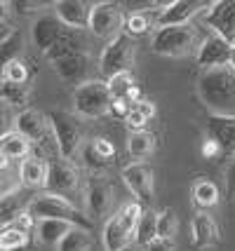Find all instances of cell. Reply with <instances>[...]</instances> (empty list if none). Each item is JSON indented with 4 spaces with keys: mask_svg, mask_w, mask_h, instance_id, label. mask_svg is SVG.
Here are the masks:
<instances>
[{
    "mask_svg": "<svg viewBox=\"0 0 235 251\" xmlns=\"http://www.w3.org/2000/svg\"><path fill=\"white\" fill-rule=\"evenodd\" d=\"M198 94L209 115H235V68L221 66L202 71L198 77Z\"/></svg>",
    "mask_w": 235,
    "mask_h": 251,
    "instance_id": "1",
    "label": "cell"
},
{
    "mask_svg": "<svg viewBox=\"0 0 235 251\" xmlns=\"http://www.w3.org/2000/svg\"><path fill=\"white\" fill-rule=\"evenodd\" d=\"M28 214L35 221H45V219H56V221H68L76 228L92 230V221L80 211L68 197L54 195V193H38L28 200Z\"/></svg>",
    "mask_w": 235,
    "mask_h": 251,
    "instance_id": "2",
    "label": "cell"
},
{
    "mask_svg": "<svg viewBox=\"0 0 235 251\" xmlns=\"http://www.w3.org/2000/svg\"><path fill=\"white\" fill-rule=\"evenodd\" d=\"M205 38H200V33L195 31L193 26H165V28H156L151 47L153 52L160 56H172L179 59L186 54H198L200 45Z\"/></svg>",
    "mask_w": 235,
    "mask_h": 251,
    "instance_id": "3",
    "label": "cell"
},
{
    "mask_svg": "<svg viewBox=\"0 0 235 251\" xmlns=\"http://www.w3.org/2000/svg\"><path fill=\"white\" fill-rule=\"evenodd\" d=\"M47 122L54 136V146L59 151L61 160H73L82 148V125H80L78 115L68 113V110H50L47 113Z\"/></svg>",
    "mask_w": 235,
    "mask_h": 251,
    "instance_id": "4",
    "label": "cell"
},
{
    "mask_svg": "<svg viewBox=\"0 0 235 251\" xmlns=\"http://www.w3.org/2000/svg\"><path fill=\"white\" fill-rule=\"evenodd\" d=\"M73 106H76V113L85 120H97V118H104L106 113H111L113 97L108 92L106 80H87L85 85L76 87Z\"/></svg>",
    "mask_w": 235,
    "mask_h": 251,
    "instance_id": "5",
    "label": "cell"
},
{
    "mask_svg": "<svg viewBox=\"0 0 235 251\" xmlns=\"http://www.w3.org/2000/svg\"><path fill=\"white\" fill-rule=\"evenodd\" d=\"M136 61V45L134 38H130L127 33H120L115 40L104 47L99 59V71L106 80L118 73H132V66Z\"/></svg>",
    "mask_w": 235,
    "mask_h": 251,
    "instance_id": "6",
    "label": "cell"
},
{
    "mask_svg": "<svg viewBox=\"0 0 235 251\" xmlns=\"http://www.w3.org/2000/svg\"><path fill=\"white\" fill-rule=\"evenodd\" d=\"M125 10L118 2H97L92 5L90 12V28L92 35H97L101 40H115L125 28Z\"/></svg>",
    "mask_w": 235,
    "mask_h": 251,
    "instance_id": "7",
    "label": "cell"
},
{
    "mask_svg": "<svg viewBox=\"0 0 235 251\" xmlns=\"http://www.w3.org/2000/svg\"><path fill=\"white\" fill-rule=\"evenodd\" d=\"M123 181L130 188V193L136 197V202L151 204L156 197V172L148 162H130L123 167Z\"/></svg>",
    "mask_w": 235,
    "mask_h": 251,
    "instance_id": "8",
    "label": "cell"
},
{
    "mask_svg": "<svg viewBox=\"0 0 235 251\" xmlns=\"http://www.w3.org/2000/svg\"><path fill=\"white\" fill-rule=\"evenodd\" d=\"M47 193H54V195H73L80 188V172L76 169V164L71 160H50L47 167Z\"/></svg>",
    "mask_w": 235,
    "mask_h": 251,
    "instance_id": "9",
    "label": "cell"
},
{
    "mask_svg": "<svg viewBox=\"0 0 235 251\" xmlns=\"http://www.w3.org/2000/svg\"><path fill=\"white\" fill-rule=\"evenodd\" d=\"M14 131H19L24 139L33 143L35 148H45L50 141V122L43 113H38L33 108H26L17 113V120H14Z\"/></svg>",
    "mask_w": 235,
    "mask_h": 251,
    "instance_id": "10",
    "label": "cell"
},
{
    "mask_svg": "<svg viewBox=\"0 0 235 251\" xmlns=\"http://www.w3.org/2000/svg\"><path fill=\"white\" fill-rule=\"evenodd\" d=\"M198 66L202 71H212V68H221V66H231L233 59V45L226 43L224 38L209 33L205 40H202L200 50H198Z\"/></svg>",
    "mask_w": 235,
    "mask_h": 251,
    "instance_id": "11",
    "label": "cell"
},
{
    "mask_svg": "<svg viewBox=\"0 0 235 251\" xmlns=\"http://www.w3.org/2000/svg\"><path fill=\"white\" fill-rule=\"evenodd\" d=\"M207 26H212L214 35L224 38L235 47V0H219L212 2L205 14Z\"/></svg>",
    "mask_w": 235,
    "mask_h": 251,
    "instance_id": "12",
    "label": "cell"
},
{
    "mask_svg": "<svg viewBox=\"0 0 235 251\" xmlns=\"http://www.w3.org/2000/svg\"><path fill=\"white\" fill-rule=\"evenodd\" d=\"M85 202L90 216H106L113 207V186L106 176L92 174L85 186Z\"/></svg>",
    "mask_w": 235,
    "mask_h": 251,
    "instance_id": "13",
    "label": "cell"
},
{
    "mask_svg": "<svg viewBox=\"0 0 235 251\" xmlns=\"http://www.w3.org/2000/svg\"><path fill=\"white\" fill-rule=\"evenodd\" d=\"M209 7L207 2L200 0H174L162 7V12L157 14L156 26L157 28H165V26H188V22L198 14L200 10Z\"/></svg>",
    "mask_w": 235,
    "mask_h": 251,
    "instance_id": "14",
    "label": "cell"
},
{
    "mask_svg": "<svg viewBox=\"0 0 235 251\" xmlns=\"http://www.w3.org/2000/svg\"><path fill=\"white\" fill-rule=\"evenodd\" d=\"M64 31H66V26L59 22L56 14H40L31 26V40L43 54H47L56 45V40L61 38Z\"/></svg>",
    "mask_w": 235,
    "mask_h": 251,
    "instance_id": "15",
    "label": "cell"
},
{
    "mask_svg": "<svg viewBox=\"0 0 235 251\" xmlns=\"http://www.w3.org/2000/svg\"><path fill=\"white\" fill-rule=\"evenodd\" d=\"M90 68H92V59L87 52H76V54H68L64 59L54 61L56 75L61 77L64 82H68V85H76V87L87 82Z\"/></svg>",
    "mask_w": 235,
    "mask_h": 251,
    "instance_id": "16",
    "label": "cell"
},
{
    "mask_svg": "<svg viewBox=\"0 0 235 251\" xmlns=\"http://www.w3.org/2000/svg\"><path fill=\"white\" fill-rule=\"evenodd\" d=\"M134 242V228L127 221L115 214L104 226V249L106 251H125Z\"/></svg>",
    "mask_w": 235,
    "mask_h": 251,
    "instance_id": "17",
    "label": "cell"
},
{
    "mask_svg": "<svg viewBox=\"0 0 235 251\" xmlns=\"http://www.w3.org/2000/svg\"><path fill=\"white\" fill-rule=\"evenodd\" d=\"M54 7V14L59 17V22L64 24L66 28H87L90 26V12L92 5L82 2V0H59L52 5Z\"/></svg>",
    "mask_w": 235,
    "mask_h": 251,
    "instance_id": "18",
    "label": "cell"
},
{
    "mask_svg": "<svg viewBox=\"0 0 235 251\" xmlns=\"http://www.w3.org/2000/svg\"><path fill=\"white\" fill-rule=\"evenodd\" d=\"M207 139L219 143L221 153L235 155V115H209Z\"/></svg>",
    "mask_w": 235,
    "mask_h": 251,
    "instance_id": "19",
    "label": "cell"
},
{
    "mask_svg": "<svg viewBox=\"0 0 235 251\" xmlns=\"http://www.w3.org/2000/svg\"><path fill=\"white\" fill-rule=\"evenodd\" d=\"M190 240H193V247L195 249H207V247H214L219 242V226L214 221L212 214L207 211H200L193 216V223H190Z\"/></svg>",
    "mask_w": 235,
    "mask_h": 251,
    "instance_id": "20",
    "label": "cell"
},
{
    "mask_svg": "<svg viewBox=\"0 0 235 251\" xmlns=\"http://www.w3.org/2000/svg\"><path fill=\"white\" fill-rule=\"evenodd\" d=\"M87 47H90V40L85 38V33L78 31V28H66V31L61 33V38L56 40V45L47 52V59L54 64L59 59H64L68 54H76V52H87Z\"/></svg>",
    "mask_w": 235,
    "mask_h": 251,
    "instance_id": "21",
    "label": "cell"
},
{
    "mask_svg": "<svg viewBox=\"0 0 235 251\" xmlns=\"http://www.w3.org/2000/svg\"><path fill=\"white\" fill-rule=\"evenodd\" d=\"M47 167L50 162H45L43 157H26L19 162V181L24 188H45L47 183Z\"/></svg>",
    "mask_w": 235,
    "mask_h": 251,
    "instance_id": "22",
    "label": "cell"
},
{
    "mask_svg": "<svg viewBox=\"0 0 235 251\" xmlns=\"http://www.w3.org/2000/svg\"><path fill=\"white\" fill-rule=\"evenodd\" d=\"M73 228L76 226L68 223V221H56V219L38 221V226H35V240L40 242V244H45V247H56Z\"/></svg>",
    "mask_w": 235,
    "mask_h": 251,
    "instance_id": "23",
    "label": "cell"
},
{
    "mask_svg": "<svg viewBox=\"0 0 235 251\" xmlns=\"http://www.w3.org/2000/svg\"><path fill=\"white\" fill-rule=\"evenodd\" d=\"M31 151H33V143L28 141V139H24L19 131H12V134L0 139V155H5L12 162H19V160L31 157Z\"/></svg>",
    "mask_w": 235,
    "mask_h": 251,
    "instance_id": "24",
    "label": "cell"
},
{
    "mask_svg": "<svg viewBox=\"0 0 235 251\" xmlns=\"http://www.w3.org/2000/svg\"><path fill=\"white\" fill-rule=\"evenodd\" d=\"M26 207H28V202H24V197L19 190L0 197V228L14 226V221L26 211Z\"/></svg>",
    "mask_w": 235,
    "mask_h": 251,
    "instance_id": "25",
    "label": "cell"
},
{
    "mask_svg": "<svg viewBox=\"0 0 235 251\" xmlns=\"http://www.w3.org/2000/svg\"><path fill=\"white\" fill-rule=\"evenodd\" d=\"M28 99H31V89H28V85H17V82L0 80V101L7 103L10 108L26 110Z\"/></svg>",
    "mask_w": 235,
    "mask_h": 251,
    "instance_id": "26",
    "label": "cell"
},
{
    "mask_svg": "<svg viewBox=\"0 0 235 251\" xmlns=\"http://www.w3.org/2000/svg\"><path fill=\"white\" fill-rule=\"evenodd\" d=\"M127 151H130V155L134 157L136 162H141L144 157H148V155L156 151V136L146 129L132 131L130 134V141H127Z\"/></svg>",
    "mask_w": 235,
    "mask_h": 251,
    "instance_id": "27",
    "label": "cell"
},
{
    "mask_svg": "<svg viewBox=\"0 0 235 251\" xmlns=\"http://www.w3.org/2000/svg\"><path fill=\"white\" fill-rule=\"evenodd\" d=\"M193 200H195L198 207L212 209L221 202V193H219V188H216L214 181L200 178V181H195V186H193Z\"/></svg>",
    "mask_w": 235,
    "mask_h": 251,
    "instance_id": "28",
    "label": "cell"
},
{
    "mask_svg": "<svg viewBox=\"0 0 235 251\" xmlns=\"http://www.w3.org/2000/svg\"><path fill=\"white\" fill-rule=\"evenodd\" d=\"M156 240H157V214L156 211H144L141 221L136 223L134 242L146 249L151 242H156Z\"/></svg>",
    "mask_w": 235,
    "mask_h": 251,
    "instance_id": "29",
    "label": "cell"
},
{
    "mask_svg": "<svg viewBox=\"0 0 235 251\" xmlns=\"http://www.w3.org/2000/svg\"><path fill=\"white\" fill-rule=\"evenodd\" d=\"M22 52H24V35L19 31H14L5 43H0V75L12 61H17L22 56Z\"/></svg>",
    "mask_w": 235,
    "mask_h": 251,
    "instance_id": "30",
    "label": "cell"
},
{
    "mask_svg": "<svg viewBox=\"0 0 235 251\" xmlns=\"http://www.w3.org/2000/svg\"><path fill=\"white\" fill-rule=\"evenodd\" d=\"M19 183H22L19 181V167H14L12 160L0 155V197L19 190Z\"/></svg>",
    "mask_w": 235,
    "mask_h": 251,
    "instance_id": "31",
    "label": "cell"
},
{
    "mask_svg": "<svg viewBox=\"0 0 235 251\" xmlns=\"http://www.w3.org/2000/svg\"><path fill=\"white\" fill-rule=\"evenodd\" d=\"M31 244V235L24 230L14 228H0V251H22Z\"/></svg>",
    "mask_w": 235,
    "mask_h": 251,
    "instance_id": "32",
    "label": "cell"
},
{
    "mask_svg": "<svg viewBox=\"0 0 235 251\" xmlns=\"http://www.w3.org/2000/svg\"><path fill=\"white\" fill-rule=\"evenodd\" d=\"M92 244H94V242H92L90 230L73 228L64 240L56 244V251H90Z\"/></svg>",
    "mask_w": 235,
    "mask_h": 251,
    "instance_id": "33",
    "label": "cell"
},
{
    "mask_svg": "<svg viewBox=\"0 0 235 251\" xmlns=\"http://www.w3.org/2000/svg\"><path fill=\"white\" fill-rule=\"evenodd\" d=\"M80 155H82V162H85V167H87V169H92L94 174H101V172L111 164V160H108V157H104V155L94 148V143H92V141L82 143Z\"/></svg>",
    "mask_w": 235,
    "mask_h": 251,
    "instance_id": "34",
    "label": "cell"
},
{
    "mask_svg": "<svg viewBox=\"0 0 235 251\" xmlns=\"http://www.w3.org/2000/svg\"><path fill=\"white\" fill-rule=\"evenodd\" d=\"M177 230H179V221L177 214L172 209H162L157 214V240H174L177 237Z\"/></svg>",
    "mask_w": 235,
    "mask_h": 251,
    "instance_id": "35",
    "label": "cell"
},
{
    "mask_svg": "<svg viewBox=\"0 0 235 251\" xmlns=\"http://www.w3.org/2000/svg\"><path fill=\"white\" fill-rule=\"evenodd\" d=\"M153 19L146 14V12H134V14H130L127 19H125V33L130 35V38H136V35H146V33L153 28Z\"/></svg>",
    "mask_w": 235,
    "mask_h": 251,
    "instance_id": "36",
    "label": "cell"
},
{
    "mask_svg": "<svg viewBox=\"0 0 235 251\" xmlns=\"http://www.w3.org/2000/svg\"><path fill=\"white\" fill-rule=\"evenodd\" d=\"M106 85H108V92H111L113 101L115 99H125L127 97V92L134 87V75L132 73H118V75H113L106 80Z\"/></svg>",
    "mask_w": 235,
    "mask_h": 251,
    "instance_id": "37",
    "label": "cell"
},
{
    "mask_svg": "<svg viewBox=\"0 0 235 251\" xmlns=\"http://www.w3.org/2000/svg\"><path fill=\"white\" fill-rule=\"evenodd\" d=\"M28 77H31V73H28V66H26V61L17 59V61H12V64L7 66L5 71H2L0 80L17 82V85H28Z\"/></svg>",
    "mask_w": 235,
    "mask_h": 251,
    "instance_id": "38",
    "label": "cell"
},
{
    "mask_svg": "<svg viewBox=\"0 0 235 251\" xmlns=\"http://www.w3.org/2000/svg\"><path fill=\"white\" fill-rule=\"evenodd\" d=\"M144 204H141V202H127V204H125L123 209H120V216H123L125 221H127V223H130V226H132V228L136 230V223H139V221H141V216H144Z\"/></svg>",
    "mask_w": 235,
    "mask_h": 251,
    "instance_id": "39",
    "label": "cell"
},
{
    "mask_svg": "<svg viewBox=\"0 0 235 251\" xmlns=\"http://www.w3.org/2000/svg\"><path fill=\"white\" fill-rule=\"evenodd\" d=\"M14 120H17V115L12 113V108L0 101V139L14 131Z\"/></svg>",
    "mask_w": 235,
    "mask_h": 251,
    "instance_id": "40",
    "label": "cell"
},
{
    "mask_svg": "<svg viewBox=\"0 0 235 251\" xmlns=\"http://www.w3.org/2000/svg\"><path fill=\"white\" fill-rule=\"evenodd\" d=\"M10 7H14V12H19V14H33V12L45 10L47 2H38V0H14V2H10Z\"/></svg>",
    "mask_w": 235,
    "mask_h": 251,
    "instance_id": "41",
    "label": "cell"
},
{
    "mask_svg": "<svg viewBox=\"0 0 235 251\" xmlns=\"http://www.w3.org/2000/svg\"><path fill=\"white\" fill-rule=\"evenodd\" d=\"M146 122H148V120H146V118L134 108V106H132V108H130V113L125 115V125H127V127H130L132 131H141Z\"/></svg>",
    "mask_w": 235,
    "mask_h": 251,
    "instance_id": "42",
    "label": "cell"
},
{
    "mask_svg": "<svg viewBox=\"0 0 235 251\" xmlns=\"http://www.w3.org/2000/svg\"><path fill=\"white\" fill-rule=\"evenodd\" d=\"M92 143H94V148L99 151L104 157H108L113 162V157H115V146H113L108 139H104V136H97V139H92Z\"/></svg>",
    "mask_w": 235,
    "mask_h": 251,
    "instance_id": "43",
    "label": "cell"
},
{
    "mask_svg": "<svg viewBox=\"0 0 235 251\" xmlns=\"http://www.w3.org/2000/svg\"><path fill=\"white\" fill-rule=\"evenodd\" d=\"M134 108L139 110V113H141V115H144L146 120H151V118H156V106H153V103H151V101H148V99H141V101H139V103H136Z\"/></svg>",
    "mask_w": 235,
    "mask_h": 251,
    "instance_id": "44",
    "label": "cell"
},
{
    "mask_svg": "<svg viewBox=\"0 0 235 251\" xmlns=\"http://www.w3.org/2000/svg\"><path fill=\"white\" fill-rule=\"evenodd\" d=\"M226 190H228V195L235 197V160L226 167Z\"/></svg>",
    "mask_w": 235,
    "mask_h": 251,
    "instance_id": "45",
    "label": "cell"
},
{
    "mask_svg": "<svg viewBox=\"0 0 235 251\" xmlns=\"http://www.w3.org/2000/svg\"><path fill=\"white\" fill-rule=\"evenodd\" d=\"M202 155H205V157H216V155H221L219 143L212 141V139H205V143H202Z\"/></svg>",
    "mask_w": 235,
    "mask_h": 251,
    "instance_id": "46",
    "label": "cell"
},
{
    "mask_svg": "<svg viewBox=\"0 0 235 251\" xmlns=\"http://www.w3.org/2000/svg\"><path fill=\"white\" fill-rule=\"evenodd\" d=\"M144 251H174V244L169 240H156V242H151Z\"/></svg>",
    "mask_w": 235,
    "mask_h": 251,
    "instance_id": "47",
    "label": "cell"
},
{
    "mask_svg": "<svg viewBox=\"0 0 235 251\" xmlns=\"http://www.w3.org/2000/svg\"><path fill=\"white\" fill-rule=\"evenodd\" d=\"M111 113H115V115H127V113H130V106H127V103H125L123 99H115V101H113V106H111Z\"/></svg>",
    "mask_w": 235,
    "mask_h": 251,
    "instance_id": "48",
    "label": "cell"
},
{
    "mask_svg": "<svg viewBox=\"0 0 235 251\" xmlns=\"http://www.w3.org/2000/svg\"><path fill=\"white\" fill-rule=\"evenodd\" d=\"M12 33H14V28H12V24L7 22V19H0V43H5L7 38H10Z\"/></svg>",
    "mask_w": 235,
    "mask_h": 251,
    "instance_id": "49",
    "label": "cell"
},
{
    "mask_svg": "<svg viewBox=\"0 0 235 251\" xmlns=\"http://www.w3.org/2000/svg\"><path fill=\"white\" fill-rule=\"evenodd\" d=\"M7 7H10V2H0V19H5V14H7Z\"/></svg>",
    "mask_w": 235,
    "mask_h": 251,
    "instance_id": "50",
    "label": "cell"
},
{
    "mask_svg": "<svg viewBox=\"0 0 235 251\" xmlns=\"http://www.w3.org/2000/svg\"><path fill=\"white\" fill-rule=\"evenodd\" d=\"M231 66L235 68V47H233V59H231Z\"/></svg>",
    "mask_w": 235,
    "mask_h": 251,
    "instance_id": "51",
    "label": "cell"
}]
</instances>
